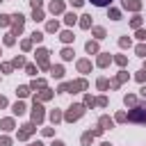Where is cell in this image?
I'll list each match as a JSON object with an SVG mask.
<instances>
[{
    "instance_id": "obj_17",
    "label": "cell",
    "mask_w": 146,
    "mask_h": 146,
    "mask_svg": "<svg viewBox=\"0 0 146 146\" xmlns=\"http://www.w3.org/2000/svg\"><path fill=\"white\" fill-rule=\"evenodd\" d=\"M80 27L89 30V27H91V16H82V21H80Z\"/></svg>"
},
{
    "instance_id": "obj_2",
    "label": "cell",
    "mask_w": 146,
    "mask_h": 146,
    "mask_svg": "<svg viewBox=\"0 0 146 146\" xmlns=\"http://www.w3.org/2000/svg\"><path fill=\"white\" fill-rule=\"evenodd\" d=\"M128 121H132V123H146V107H132L128 112Z\"/></svg>"
},
{
    "instance_id": "obj_5",
    "label": "cell",
    "mask_w": 146,
    "mask_h": 146,
    "mask_svg": "<svg viewBox=\"0 0 146 146\" xmlns=\"http://www.w3.org/2000/svg\"><path fill=\"white\" fill-rule=\"evenodd\" d=\"M11 18H14V36H16V34H21V30H23V25H25V16L16 14V16H11Z\"/></svg>"
},
{
    "instance_id": "obj_26",
    "label": "cell",
    "mask_w": 146,
    "mask_h": 146,
    "mask_svg": "<svg viewBox=\"0 0 146 146\" xmlns=\"http://www.w3.org/2000/svg\"><path fill=\"white\" fill-rule=\"evenodd\" d=\"M16 94H18L21 98H25V96L30 94V87H18V89H16Z\"/></svg>"
},
{
    "instance_id": "obj_57",
    "label": "cell",
    "mask_w": 146,
    "mask_h": 146,
    "mask_svg": "<svg viewBox=\"0 0 146 146\" xmlns=\"http://www.w3.org/2000/svg\"><path fill=\"white\" fill-rule=\"evenodd\" d=\"M100 146H112V144H107V141H103V144H100Z\"/></svg>"
},
{
    "instance_id": "obj_11",
    "label": "cell",
    "mask_w": 146,
    "mask_h": 146,
    "mask_svg": "<svg viewBox=\"0 0 146 146\" xmlns=\"http://www.w3.org/2000/svg\"><path fill=\"white\" fill-rule=\"evenodd\" d=\"M0 128H2L5 132L14 130V119H2V121H0Z\"/></svg>"
},
{
    "instance_id": "obj_39",
    "label": "cell",
    "mask_w": 146,
    "mask_h": 146,
    "mask_svg": "<svg viewBox=\"0 0 146 146\" xmlns=\"http://www.w3.org/2000/svg\"><path fill=\"white\" fill-rule=\"evenodd\" d=\"M21 46H23V50H30V48H32V39H25Z\"/></svg>"
},
{
    "instance_id": "obj_53",
    "label": "cell",
    "mask_w": 146,
    "mask_h": 146,
    "mask_svg": "<svg viewBox=\"0 0 146 146\" xmlns=\"http://www.w3.org/2000/svg\"><path fill=\"white\" fill-rule=\"evenodd\" d=\"M5 105H7V98H5V96H0V107H5Z\"/></svg>"
},
{
    "instance_id": "obj_32",
    "label": "cell",
    "mask_w": 146,
    "mask_h": 146,
    "mask_svg": "<svg viewBox=\"0 0 146 146\" xmlns=\"http://www.w3.org/2000/svg\"><path fill=\"white\" fill-rule=\"evenodd\" d=\"M94 34H96V39H103L105 36V30L103 27H94Z\"/></svg>"
},
{
    "instance_id": "obj_34",
    "label": "cell",
    "mask_w": 146,
    "mask_h": 146,
    "mask_svg": "<svg viewBox=\"0 0 146 146\" xmlns=\"http://www.w3.org/2000/svg\"><path fill=\"white\" fill-rule=\"evenodd\" d=\"M91 2H94L96 7H107V5L112 2V0H91Z\"/></svg>"
},
{
    "instance_id": "obj_31",
    "label": "cell",
    "mask_w": 146,
    "mask_h": 146,
    "mask_svg": "<svg viewBox=\"0 0 146 146\" xmlns=\"http://www.w3.org/2000/svg\"><path fill=\"white\" fill-rule=\"evenodd\" d=\"M32 18H34V21H43V11H41V9H34Z\"/></svg>"
},
{
    "instance_id": "obj_15",
    "label": "cell",
    "mask_w": 146,
    "mask_h": 146,
    "mask_svg": "<svg viewBox=\"0 0 146 146\" xmlns=\"http://www.w3.org/2000/svg\"><path fill=\"white\" fill-rule=\"evenodd\" d=\"M62 119H64V116H62L59 110H52V112H50V121H52V123H57V121H62Z\"/></svg>"
},
{
    "instance_id": "obj_27",
    "label": "cell",
    "mask_w": 146,
    "mask_h": 146,
    "mask_svg": "<svg viewBox=\"0 0 146 146\" xmlns=\"http://www.w3.org/2000/svg\"><path fill=\"white\" fill-rule=\"evenodd\" d=\"M62 57H64V59H73V50H71V48H64V50H62Z\"/></svg>"
},
{
    "instance_id": "obj_20",
    "label": "cell",
    "mask_w": 146,
    "mask_h": 146,
    "mask_svg": "<svg viewBox=\"0 0 146 146\" xmlns=\"http://www.w3.org/2000/svg\"><path fill=\"white\" fill-rule=\"evenodd\" d=\"M30 89H46V80H34L30 84Z\"/></svg>"
},
{
    "instance_id": "obj_3",
    "label": "cell",
    "mask_w": 146,
    "mask_h": 146,
    "mask_svg": "<svg viewBox=\"0 0 146 146\" xmlns=\"http://www.w3.org/2000/svg\"><path fill=\"white\" fill-rule=\"evenodd\" d=\"M41 121H43V107L34 98V105H32V123H41Z\"/></svg>"
},
{
    "instance_id": "obj_36",
    "label": "cell",
    "mask_w": 146,
    "mask_h": 146,
    "mask_svg": "<svg viewBox=\"0 0 146 146\" xmlns=\"http://www.w3.org/2000/svg\"><path fill=\"white\" fill-rule=\"evenodd\" d=\"M135 103H137V98H135L132 94H128V96H125V105H135Z\"/></svg>"
},
{
    "instance_id": "obj_29",
    "label": "cell",
    "mask_w": 146,
    "mask_h": 146,
    "mask_svg": "<svg viewBox=\"0 0 146 146\" xmlns=\"http://www.w3.org/2000/svg\"><path fill=\"white\" fill-rule=\"evenodd\" d=\"M96 105V98H91V96H84V107H94Z\"/></svg>"
},
{
    "instance_id": "obj_43",
    "label": "cell",
    "mask_w": 146,
    "mask_h": 146,
    "mask_svg": "<svg viewBox=\"0 0 146 146\" xmlns=\"http://www.w3.org/2000/svg\"><path fill=\"white\" fill-rule=\"evenodd\" d=\"M96 105H100V107H105V105H107V98H105V96H100V98L96 100Z\"/></svg>"
},
{
    "instance_id": "obj_4",
    "label": "cell",
    "mask_w": 146,
    "mask_h": 146,
    "mask_svg": "<svg viewBox=\"0 0 146 146\" xmlns=\"http://www.w3.org/2000/svg\"><path fill=\"white\" fill-rule=\"evenodd\" d=\"M48 55H50V52H48L46 48H39V50H36V59H39V66H41L43 71L50 68V64H48Z\"/></svg>"
},
{
    "instance_id": "obj_55",
    "label": "cell",
    "mask_w": 146,
    "mask_h": 146,
    "mask_svg": "<svg viewBox=\"0 0 146 146\" xmlns=\"http://www.w3.org/2000/svg\"><path fill=\"white\" fill-rule=\"evenodd\" d=\"M141 96H144V98H146V87H141Z\"/></svg>"
},
{
    "instance_id": "obj_30",
    "label": "cell",
    "mask_w": 146,
    "mask_h": 146,
    "mask_svg": "<svg viewBox=\"0 0 146 146\" xmlns=\"http://www.w3.org/2000/svg\"><path fill=\"white\" fill-rule=\"evenodd\" d=\"M110 18L119 21V18H121V11H119V9H110Z\"/></svg>"
},
{
    "instance_id": "obj_7",
    "label": "cell",
    "mask_w": 146,
    "mask_h": 146,
    "mask_svg": "<svg viewBox=\"0 0 146 146\" xmlns=\"http://www.w3.org/2000/svg\"><path fill=\"white\" fill-rule=\"evenodd\" d=\"M121 5H123L125 9H132V11H139V9H141V2H139V0H121Z\"/></svg>"
},
{
    "instance_id": "obj_22",
    "label": "cell",
    "mask_w": 146,
    "mask_h": 146,
    "mask_svg": "<svg viewBox=\"0 0 146 146\" xmlns=\"http://www.w3.org/2000/svg\"><path fill=\"white\" fill-rule=\"evenodd\" d=\"M84 48H87V52H98V43H96V41H89Z\"/></svg>"
},
{
    "instance_id": "obj_21",
    "label": "cell",
    "mask_w": 146,
    "mask_h": 146,
    "mask_svg": "<svg viewBox=\"0 0 146 146\" xmlns=\"http://www.w3.org/2000/svg\"><path fill=\"white\" fill-rule=\"evenodd\" d=\"M91 139H94L91 130H89V132H84V135H82V146H89V144H91Z\"/></svg>"
},
{
    "instance_id": "obj_19",
    "label": "cell",
    "mask_w": 146,
    "mask_h": 146,
    "mask_svg": "<svg viewBox=\"0 0 146 146\" xmlns=\"http://www.w3.org/2000/svg\"><path fill=\"white\" fill-rule=\"evenodd\" d=\"M110 62H112V57H110V55H100V57H98V66H107Z\"/></svg>"
},
{
    "instance_id": "obj_28",
    "label": "cell",
    "mask_w": 146,
    "mask_h": 146,
    "mask_svg": "<svg viewBox=\"0 0 146 146\" xmlns=\"http://www.w3.org/2000/svg\"><path fill=\"white\" fill-rule=\"evenodd\" d=\"M114 62H116L119 66H125V62H128V59H125V55H116V57H114Z\"/></svg>"
},
{
    "instance_id": "obj_52",
    "label": "cell",
    "mask_w": 146,
    "mask_h": 146,
    "mask_svg": "<svg viewBox=\"0 0 146 146\" xmlns=\"http://www.w3.org/2000/svg\"><path fill=\"white\" fill-rule=\"evenodd\" d=\"M82 2H84V0H71V5H73V7H82Z\"/></svg>"
},
{
    "instance_id": "obj_42",
    "label": "cell",
    "mask_w": 146,
    "mask_h": 146,
    "mask_svg": "<svg viewBox=\"0 0 146 146\" xmlns=\"http://www.w3.org/2000/svg\"><path fill=\"white\" fill-rule=\"evenodd\" d=\"M137 55H141V57H146V46L141 43V46H137Z\"/></svg>"
},
{
    "instance_id": "obj_6",
    "label": "cell",
    "mask_w": 146,
    "mask_h": 146,
    "mask_svg": "<svg viewBox=\"0 0 146 146\" xmlns=\"http://www.w3.org/2000/svg\"><path fill=\"white\" fill-rule=\"evenodd\" d=\"M34 130H36V128H34V123H25V125H23V130H18V139H27Z\"/></svg>"
},
{
    "instance_id": "obj_47",
    "label": "cell",
    "mask_w": 146,
    "mask_h": 146,
    "mask_svg": "<svg viewBox=\"0 0 146 146\" xmlns=\"http://www.w3.org/2000/svg\"><path fill=\"white\" fill-rule=\"evenodd\" d=\"M137 80L144 82V80H146V71H139V73H137Z\"/></svg>"
},
{
    "instance_id": "obj_23",
    "label": "cell",
    "mask_w": 146,
    "mask_h": 146,
    "mask_svg": "<svg viewBox=\"0 0 146 146\" xmlns=\"http://www.w3.org/2000/svg\"><path fill=\"white\" fill-rule=\"evenodd\" d=\"M48 98H52V91H50V89H43V91L39 94V100H48Z\"/></svg>"
},
{
    "instance_id": "obj_1",
    "label": "cell",
    "mask_w": 146,
    "mask_h": 146,
    "mask_svg": "<svg viewBox=\"0 0 146 146\" xmlns=\"http://www.w3.org/2000/svg\"><path fill=\"white\" fill-rule=\"evenodd\" d=\"M82 114H84V105L75 103V105H71V107H68V112L64 114V119H66V121L71 123V121H78V119H80Z\"/></svg>"
},
{
    "instance_id": "obj_12",
    "label": "cell",
    "mask_w": 146,
    "mask_h": 146,
    "mask_svg": "<svg viewBox=\"0 0 146 146\" xmlns=\"http://www.w3.org/2000/svg\"><path fill=\"white\" fill-rule=\"evenodd\" d=\"M112 125H114V121H112L110 116H100V128H103V130H110Z\"/></svg>"
},
{
    "instance_id": "obj_46",
    "label": "cell",
    "mask_w": 146,
    "mask_h": 146,
    "mask_svg": "<svg viewBox=\"0 0 146 146\" xmlns=\"http://www.w3.org/2000/svg\"><path fill=\"white\" fill-rule=\"evenodd\" d=\"M9 18L11 16H0V25H9Z\"/></svg>"
},
{
    "instance_id": "obj_38",
    "label": "cell",
    "mask_w": 146,
    "mask_h": 146,
    "mask_svg": "<svg viewBox=\"0 0 146 146\" xmlns=\"http://www.w3.org/2000/svg\"><path fill=\"white\" fill-rule=\"evenodd\" d=\"M5 46H14V34H7L5 36Z\"/></svg>"
},
{
    "instance_id": "obj_37",
    "label": "cell",
    "mask_w": 146,
    "mask_h": 146,
    "mask_svg": "<svg viewBox=\"0 0 146 146\" xmlns=\"http://www.w3.org/2000/svg\"><path fill=\"white\" fill-rule=\"evenodd\" d=\"M41 39H43V32H34V34H32V41H36V43H39Z\"/></svg>"
},
{
    "instance_id": "obj_35",
    "label": "cell",
    "mask_w": 146,
    "mask_h": 146,
    "mask_svg": "<svg viewBox=\"0 0 146 146\" xmlns=\"http://www.w3.org/2000/svg\"><path fill=\"white\" fill-rule=\"evenodd\" d=\"M130 23H132V27H137V30H139V25H141V16H135Z\"/></svg>"
},
{
    "instance_id": "obj_14",
    "label": "cell",
    "mask_w": 146,
    "mask_h": 146,
    "mask_svg": "<svg viewBox=\"0 0 146 146\" xmlns=\"http://www.w3.org/2000/svg\"><path fill=\"white\" fill-rule=\"evenodd\" d=\"M59 39H62L64 43H71V41H73V32H68V30H64V32L59 34Z\"/></svg>"
},
{
    "instance_id": "obj_25",
    "label": "cell",
    "mask_w": 146,
    "mask_h": 146,
    "mask_svg": "<svg viewBox=\"0 0 146 146\" xmlns=\"http://www.w3.org/2000/svg\"><path fill=\"white\" fill-rule=\"evenodd\" d=\"M50 71H52V75H55V78H62V75H64V68H62V66H52Z\"/></svg>"
},
{
    "instance_id": "obj_54",
    "label": "cell",
    "mask_w": 146,
    "mask_h": 146,
    "mask_svg": "<svg viewBox=\"0 0 146 146\" xmlns=\"http://www.w3.org/2000/svg\"><path fill=\"white\" fill-rule=\"evenodd\" d=\"M52 146H64V141H52Z\"/></svg>"
},
{
    "instance_id": "obj_13",
    "label": "cell",
    "mask_w": 146,
    "mask_h": 146,
    "mask_svg": "<svg viewBox=\"0 0 146 146\" xmlns=\"http://www.w3.org/2000/svg\"><path fill=\"white\" fill-rule=\"evenodd\" d=\"M123 80H128V73H125V71H121V73H119V75H116V80H114V82H112V87H114V89H116V87H119V84H121V82H123Z\"/></svg>"
},
{
    "instance_id": "obj_8",
    "label": "cell",
    "mask_w": 146,
    "mask_h": 146,
    "mask_svg": "<svg viewBox=\"0 0 146 146\" xmlns=\"http://www.w3.org/2000/svg\"><path fill=\"white\" fill-rule=\"evenodd\" d=\"M87 89V82L84 80H75V82H68V91H82Z\"/></svg>"
},
{
    "instance_id": "obj_33",
    "label": "cell",
    "mask_w": 146,
    "mask_h": 146,
    "mask_svg": "<svg viewBox=\"0 0 146 146\" xmlns=\"http://www.w3.org/2000/svg\"><path fill=\"white\" fill-rule=\"evenodd\" d=\"M119 46H121V48H128V46H130V39H128V36H121V39H119Z\"/></svg>"
},
{
    "instance_id": "obj_56",
    "label": "cell",
    "mask_w": 146,
    "mask_h": 146,
    "mask_svg": "<svg viewBox=\"0 0 146 146\" xmlns=\"http://www.w3.org/2000/svg\"><path fill=\"white\" fill-rule=\"evenodd\" d=\"M30 146H43V144H41V141H34V144H30Z\"/></svg>"
},
{
    "instance_id": "obj_18",
    "label": "cell",
    "mask_w": 146,
    "mask_h": 146,
    "mask_svg": "<svg viewBox=\"0 0 146 146\" xmlns=\"http://www.w3.org/2000/svg\"><path fill=\"white\" fill-rule=\"evenodd\" d=\"M46 30H48V32H57V30H59V23H57V21H48Z\"/></svg>"
},
{
    "instance_id": "obj_51",
    "label": "cell",
    "mask_w": 146,
    "mask_h": 146,
    "mask_svg": "<svg viewBox=\"0 0 146 146\" xmlns=\"http://www.w3.org/2000/svg\"><path fill=\"white\" fill-rule=\"evenodd\" d=\"M30 2H32V7H34V9H39V7H41V0H30Z\"/></svg>"
},
{
    "instance_id": "obj_50",
    "label": "cell",
    "mask_w": 146,
    "mask_h": 146,
    "mask_svg": "<svg viewBox=\"0 0 146 146\" xmlns=\"http://www.w3.org/2000/svg\"><path fill=\"white\" fill-rule=\"evenodd\" d=\"M137 39H146V32L144 30H137Z\"/></svg>"
},
{
    "instance_id": "obj_41",
    "label": "cell",
    "mask_w": 146,
    "mask_h": 146,
    "mask_svg": "<svg viewBox=\"0 0 146 146\" xmlns=\"http://www.w3.org/2000/svg\"><path fill=\"white\" fill-rule=\"evenodd\" d=\"M107 84H110V82H107L105 78H100V80H98V89H107Z\"/></svg>"
},
{
    "instance_id": "obj_45",
    "label": "cell",
    "mask_w": 146,
    "mask_h": 146,
    "mask_svg": "<svg viewBox=\"0 0 146 146\" xmlns=\"http://www.w3.org/2000/svg\"><path fill=\"white\" fill-rule=\"evenodd\" d=\"M0 146H11V139H9V137H2V139H0Z\"/></svg>"
},
{
    "instance_id": "obj_49",
    "label": "cell",
    "mask_w": 146,
    "mask_h": 146,
    "mask_svg": "<svg viewBox=\"0 0 146 146\" xmlns=\"http://www.w3.org/2000/svg\"><path fill=\"white\" fill-rule=\"evenodd\" d=\"M25 68H27V73H32V75H34V73H36V66H32V64H27V66H25Z\"/></svg>"
},
{
    "instance_id": "obj_58",
    "label": "cell",
    "mask_w": 146,
    "mask_h": 146,
    "mask_svg": "<svg viewBox=\"0 0 146 146\" xmlns=\"http://www.w3.org/2000/svg\"><path fill=\"white\" fill-rule=\"evenodd\" d=\"M0 55H2V52H0Z\"/></svg>"
},
{
    "instance_id": "obj_10",
    "label": "cell",
    "mask_w": 146,
    "mask_h": 146,
    "mask_svg": "<svg viewBox=\"0 0 146 146\" xmlns=\"http://www.w3.org/2000/svg\"><path fill=\"white\" fill-rule=\"evenodd\" d=\"M78 71H80V73H89V71H91V62H89V59H80V62H78Z\"/></svg>"
},
{
    "instance_id": "obj_59",
    "label": "cell",
    "mask_w": 146,
    "mask_h": 146,
    "mask_svg": "<svg viewBox=\"0 0 146 146\" xmlns=\"http://www.w3.org/2000/svg\"><path fill=\"white\" fill-rule=\"evenodd\" d=\"M0 2H2V0H0Z\"/></svg>"
},
{
    "instance_id": "obj_48",
    "label": "cell",
    "mask_w": 146,
    "mask_h": 146,
    "mask_svg": "<svg viewBox=\"0 0 146 146\" xmlns=\"http://www.w3.org/2000/svg\"><path fill=\"white\" fill-rule=\"evenodd\" d=\"M11 66H14V64H2V71H5V73H11Z\"/></svg>"
},
{
    "instance_id": "obj_9",
    "label": "cell",
    "mask_w": 146,
    "mask_h": 146,
    "mask_svg": "<svg viewBox=\"0 0 146 146\" xmlns=\"http://www.w3.org/2000/svg\"><path fill=\"white\" fill-rule=\"evenodd\" d=\"M50 11H52V14H62V11H64V2H62V0H52V2H50Z\"/></svg>"
},
{
    "instance_id": "obj_24",
    "label": "cell",
    "mask_w": 146,
    "mask_h": 146,
    "mask_svg": "<svg viewBox=\"0 0 146 146\" xmlns=\"http://www.w3.org/2000/svg\"><path fill=\"white\" fill-rule=\"evenodd\" d=\"M23 112H25V103H21V100H18V103L14 105V114H23Z\"/></svg>"
},
{
    "instance_id": "obj_44",
    "label": "cell",
    "mask_w": 146,
    "mask_h": 146,
    "mask_svg": "<svg viewBox=\"0 0 146 146\" xmlns=\"http://www.w3.org/2000/svg\"><path fill=\"white\" fill-rule=\"evenodd\" d=\"M116 121H128V114H125V112H119V114H116Z\"/></svg>"
},
{
    "instance_id": "obj_40",
    "label": "cell",
    "mask_w": 146,
    "mask_h": 146,
    "mask_svg": "<svg viewBox=\"0 0 146 146\" xmlns=\"http://www.w3.org/2000/svg\"><path fill=\"white\" fill-rule=\"evenodd\" d=\"M14 66H25V57H16L14 59Z\"/></svg>"
},
{
    "instance_id": "obj_16",
    "label": "cell",
    "mask_w": 146,
    "mask_h": 146,
    "mask_svg": "<svg viewBox=\"0 0 146 146\" xmlns=\"http://www.w3.org/2000/svg\"><path fill=\"white\" fill-rule=\"evenodd\" d=\"M64 21H66V25H75V23H78V16H75V14H66Z\"/></svg>"
}]
</instances>
